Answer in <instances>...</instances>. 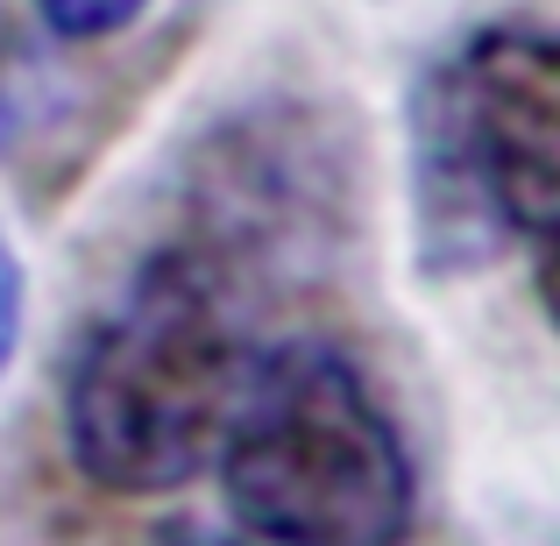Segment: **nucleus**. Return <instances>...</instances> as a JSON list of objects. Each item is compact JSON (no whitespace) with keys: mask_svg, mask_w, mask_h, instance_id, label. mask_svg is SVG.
I'll use <instances>...</instances> for the list:
<instances>
[{"mask_svg":"<svg viewBox=\"0 0 560 546\" xmlns=\"http://www.w3.org/2000/svg\"><path fill=\"white\" fill-rule=\"evenodd\" d=\"M248 299L185 242H156L65 356V454L107 497H171L213 468L234 411Z\"/></svg>","mask_w":560,"mask_h":546,"instance_id":"f257e3e1","label":"nucleus"},{"mask_svg":"<svg viewBox=\"0 0 560 546\" xmlns=\"http://www.w3.org/2000/svg\"><path fill=\"white\" fill-rule=\"evenodd\" d=\"M411 242L425 277L547 256L560 206V50L547 22H476L419 71L405 107Z\"/></svg>","mask_w":560,"mask_h":546,"instance_id":"f03ea898","label":"nucleus"},{"mask_svg":"<svg viewBox=\"0 0 560 546\" xmlns=\"http://www.w3.org/2000/svg\"><path fill=\"white\" fill-rule=\"evenodd\" d=\"M213 468L234 525L270 546H411L419 525V468L390 405L319 334L248 356Z\"/></svg>","mask_w":560,"mask_h":546,"instance_id":"7ed1b4c3","label":"nucleus"},{"mask_svg":"<svg viewBox=\"0 0 560 546\" xmlns=\"http://www.w3.org/2000/svg\"><path fill=\"white\" fill-rule=\"evenodd\" d=\"M348 213V142L305 107H248L199 150L185 228L171 242L199 248L242 284V299H256V284L319 270Z\"/></svg>","mask_w":560,"mask_h":546,"instance_id":"20e7f679","label":"nucleus"},{"mask_svg":"<svg viewBox=\"0 0 560 546\" xmlns=\"http://www.w3.org/2000/svg\"><path fill=\"white\" fill-rule=\"evenodd\" d=\"M114 128H121L114 85L50 65V50L28 36H0V164L22 185L65 191Z\"/></svg>","mask_w":560,"mask_h":546,"instance_id":"39448f33","label":"nucleus"},{"mask_svg":"<svg viewBox=\"0 0 560 546\" xmlns=\"http://www.w3.org/2000/svg\"><path fill=\"white\" fill-rule=\"evenodd\" d=\"M28 14L50 43L85 50V43H121L150 14V0H28Z\"/></svg>","mask_w":560,"mask_h":546,"instance_id":"423d86ee","label":"nucleus"},{"mask_svg":"<svg viewBox=\"0 0 560 546\" xmlns=\"http://www.w3.org/2000/svg\"><path fill=\"white\" fill-rule=\"evenodd\" d=\"M22 320H28V277H22V256H14L8 228H0V376H8L14 348H22Z\"/></svg>","mask_w":560,"mask_h":546,"instance_id":"0eeeda50","label":"nucleus"},{"mask_svg":"<svg viewBox=\"0 0 560 546\" xmlns=\"http://www.w3.org/2000/svg\"><path fill=\"white\" fill-rule=\"evenodd\" d=\"M150 546H270L256 533H242V525H206V519H171L164 533H156Z\"/></svg>","mask_w":560,"mask_h":546,"instance_id":"6e6552de","label":"nucleus"}]
</instances>
